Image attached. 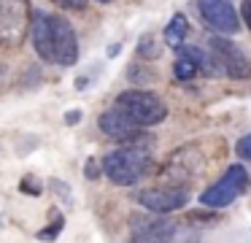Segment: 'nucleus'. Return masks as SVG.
Segmentation results:
<instances>
[{"instance_id":"8","label":"nucleus","mask_w":251,"mask_h":243,"mask_svg":"<svg viewBox=\"0 0 251 243\" xmlns=\"http://www.w3.org/2000/svg\"><path fill=\"white\" fill-rule=\"evenodd\" d=\"M197 11L202 22L222 35H232L240 30V16L232 0H197Z\"/></svg>"},{"instance_id":"20","label":"nucleus","mask_w":251,"mask_h":243,"mask_svg":"<svg viewBox=\"0 0 251 243\" xmlns=\"http://www.w3.org/2000/svg\"><path fill=\"white\" fill-rule=\"evenodd\" d=\"M78 119H81V111H78V108H73V111H68L65 113V124H78Z\"/></svg>"},{"instance_id":"15","label":"nucleus","mask_w":251,"mask_h":243,"mask_svg":"<svg viewBox=\"0 0 251 243\" xmlns=\"http://www.w3.org/2000/svg\"><path fill=\"white\" fill-rule=\"evenodd\" d=\"M235 154H238V160L251 162V133H246L243 138H238V143H235Z\"/></svg>"},{"instance_id":"19","label":"nucleus","mask_w":251,"mask_h":243,"mask_svg":"<svg viewBox=\"0 0 251 243\" xmlns=\"http://www.w3.org/2000/svg\"><path fill=\"white\" fill-rule=\"evenodd\" d=\"M238 16L246 22V27L251 30V0H243V3H240V14Z\"/></svg>"},{"instance_id":"6","label":"nucleus","mask_w":251,"mask_h":243,"mask_svg":"<svg viewBox=\"0 0 251 243\" xmlns=\"http://www.w3.org/2000/svg\"><path fill=\"white\" fill-rule=\"evenodd\" d=\"M208 49H211L213 65L219 70H224L229 79H238V81L251 79V59L243 52V46H238L235 41H229L224 35H211Z\"/></svg>"},{"instance_id":"17","label":"nucleus","mask_w":251,"mask_h":243,"mask_svg":"<svg viewBox=\"0 0 251 243\" xmlns=\"http://www.w3.org/2000/svg\"><path fill=\"white\" fill-rule=\"evenodd\" d=\"M19 189H22V192H27V194H41V192H44V189H41V187H35V181H33V178H22V181H19Z\"/></svg>"},{"instance_id":"9","label":"nucleus","mask_w":251,"mask_h":243,"mask_svg":"<svg viewBox=\"0 0 251 243\" xmlns=\"http://www.w3.org/2000/svg\"><path fill=\"white\" fill-rule=\"evenodd\" d=\"M130 238L132 243H170L176 238V232H178V227H176V221L170 219H151V216H132L130 219Z\"/></svg>"},{"instance_id":"5","label":"nucleus","mask_w":251,"mask_h":243,"mask_svg":"<svg viewBox=\"0 0 251 243\" xmlns=\"http://www.w3.org/2000/svg\"><path fill=\"white\" fill-rule=\"evenodd\" d=\"M246 187H249V173H246L243 165L235 162V165H229L227 170H224V176L219 178L216 184L202 189L200 203L205 205V208H227L229 203H235V200L246 192Z\"/></svg>"},{"instance_id":"4","label":"nucleus","mask_w":251,"mask_h":243,"mask_svg":"<svg viewBox=\"0 0 251 243\" xmlns=\"http://www.w3.org/2000/svg\"><path fill=\"white\" fill-rule=\"evenodd\" d=\"M33 8L30 0H0V46L19 49L27 38Z\"/></svg>"},{"instance_id":"7","label":"nucleus","mask_w":251,"mask_h":243,"mask_svg":"<svg viewBox=\"0 0 251 243\" xmlns=\"http://www.w3.org/2000/svg\"><path fill=\"white\" fill-rule=\"evenodd\" d=\"M192 192L181 184H168V187H146L138 192V203L149 214H173L178 208H186Z\"/></svg>"},{"instance_id":"2","label":"nucleus","mask_w":251,"mask_h":243,"mask_svg":"<svg viewBox=\"0 0 251 243\" xmlns=\"http://www.w3.org/2000/svg\"><path fill=\"white\" fill-rule=\"evenodd\" d=\"M151 143L146 133H138L135 138L125 140V146L108 151L103 157V176H108V181L119 184V187H130L138 184L151 167Z\"/></svg>"},{"instance_id":"10","label":"nucleus","mask_w":251,"mask_h":243,"mask_svg":"<svg viewBox=\"0 0 251 243\" xmlns=\"http://www.w3.org/2000/svg\"><path fill=\"white\" fill-rule=\"evenodd\" d=\"M98 127L103 130L108 138H114V140H119V143H125V140H130V138H135L138 133H143L141 127H138L135 122H132L130 116H127L125 111H119L116 106H111L108 111H103L98 116Z\"/></svg>"},{"instance_id":"16","label":"nucleus","mask_w":251,"mask_h":243,"mask_svg":"<svg viewBox=\"0 0 251 243\" xmlns=\"http://www.w3.org/2000/svg\"><path fill=\"white\" fill-rule=\"evenodd\" d=\"M57 8H65V11H84L87 8V0H51Z\"/></svg>"},{"instance_id":"22","label":"nucleus","mask_w":251,"mask_h":243,"mask_svg":"<svg viewBox=\"0 0 251 243\" xmlns=\"http://www.w3.org/2000/svg\"><path fill=\"white\" fill-rule=\"evenodd\" d=\"M98 3H111V0H98Z\"/></svg>"},{"instance_id":"1","label":"nucleus","mask_w":251,"mask_h":243,"mask_svg":"<svg viewBox=\"0 0 251 243\" xmlns=\"http://www.w3.org/2000/svg\"><path fill=\"white\" fill-rule=\"evenodd\" d=\"M30 41L44 62L73 68L78 62V38L73 25L60 14H44L35 11L30 22Z\"/></svg>"},{"instance_id":"3","label":"nucleus","mask_w":251,"mask_h":243,"mask_svg":"<svg viewBox=\"0 0 251 243\" xmlns=\"http://www.w3.org/2000/svg\"><path fill=\"white\" fill-rule=\"evenodd\" d=\"M114 106L119 108V111H125L141 130L157 127V124H162L165 116H168V106H165V100L159 95H154V92H146V89H127V92H122V95H116Z\"/></svg>"},{"instance_id":"14","label":"nucleus","mask_w":251,"mask_h":243,"mask_svg":"<svg viewBox=\"0 0 251 243\" xmlns=\"http://www.w3.org/2000/svg\"><path fill=\"white\" fill-rule=\"evenodd\" d=\"M62 227H65V216H54V221H51V224H46L35 238H38V241H54V238L62 232Z\"/></svg>"},{"instance_id":"21","label":"nucleus","mask_w":251,"mask_h":243,"mask_svg":"<svg viewBox=\"0 0 251 243\" xmlns=\"http://www.w3.org/2000/svg\"><path fill=\"white\" fill-rule=\"evenodd\" d=\"M87 84H89V81H87V76H78V81H76V89H84Z\"/></svg>"},{"instance_id":"18","label":"nucleus","mask_w":251,"mask_h":243,"mask_svg":"<svg viewBox=\"0 0 251 243\" xmlns=\"http://www.w3.org/2000/svg\"><path fill=\"white\" fill-rule=\"evenodd\" d=\"M100 173H103V170L98 167V160H92V157H89L87 165H84V176H87V178H98Z\"/></svg>"},{"instance_id":"13","label":"nucleus","mask_w":251,"mask_h":243,"mask_svg":"<svg viewBox=\"0 0 251 243\" xmlns=\"http://www.w3.org/2000/svg\"><path fill=\"white\" fill-rule=\"evenodd\" d=\"M157 76H154L151 68H146V65H130L127 68V81H132V84H146V81H154Z\"/></svg>"},{"instance_id":"11","label":"nucleus","mask_w":251,"mask_h":243,"mask_svg":"<svg viewBox=\"0 0 251 243\" xmlns=\"http://www.w3.org/2000/svg\"><path fill=\"white\" fill-rule=\"evenodd\" d=\"M165 43H168L170 49H181L186 41V35H189V22H186L184 14H173V19L165 25Z\"/></svg>"},{"instance_id":"12","label":"nucleus","mask_w":251,"mask_h":243,"mask_svg":"<svg viewBox=\"0 0 251 243\" xmlns=\"http://www.w3.org/2000/svg\"><path fill=\"white\" fill-rule=\"evenodd\" d=\"M159 52H162V46L157 43V38H154L151 32L141 35V41H138V49H135L138 57H143V59H157Z\"/></svg>"}]
</instances>
